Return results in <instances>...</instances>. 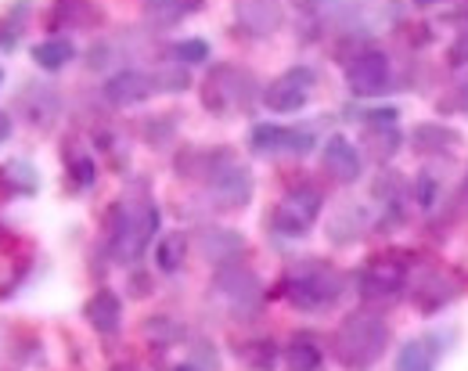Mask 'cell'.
<instances>
[{
	"label": "cell",
	"mask_w": 468,
	"mask_h": 371,
	"mask_svg": "<svg viewBox=\"0 0 468 371\" xmlns=\"http://www.w3.org/2000/svg\"><path fill=\"white\" fill-rule=\"evenodd\" d=\"M83 317H87V324H90L98 335H112V332H119V321H122V303H119L116 292L98 289V292L87 300Z\"/></svg>",
	"instance_id": "obj_16"
},
{
	"label": "cell",
	"mask_w": 468,
	"mask_h": 371,
	"mask_svg": "<svg viewBox=\"0 0 468 371\" xmlns=\"http://www.w3.org/2000/svg\"><path fill=\"white\" fill-rule=\"evenodd\" d=\"M184 256H187V235H184V231H170V235H163L159 246H155V267H159L163 274H176V270L184 267Z\"/></svg>",
	"instance_id": "obj_23"
},
{
	"label": "cell",
	"mask_w": 468,
	"mask_h": 371,
	"mask_svg": "<svg viewBox=\"0 0 468 371\" xmlns=\"http://www.w3.org/2000/svg\"><path fill=\"white\" fill-rule=\"evenodd\" d=\"M101 22V11L90 0H55L51 26L55 29H90Z\"/></svg>",
	"instance_id": "obj_17"
},
{
	"label": "cell",
	"mask_w": 468,
	"mask_h": 371,
	"mask_svg": "<svg viewBox=\"0 0 468 371\" xmlns=\"http://www.w3.org/2000/svg\"><path fill=\"white\" fill-rule=\"evenodd\" d=\"M321 206H324V198H321V191L314 185L292 187V191L274 206L271 228H274L282 238H303V235L314 228V220L321 217Z\"/></svg>",
	"instance_id": "obj_6"
},
{
	"label": "cell",
	"mask_w": 468,
	"mask_h": 371,
	"mask_svg": "<svg viewBox=\"0 0 468 371\" xmlns=\"http://www.w3.org/2000/svg\"><path fill=\"white\" fill-rule=\"evenodd\" d=\"M429 292H436V303L443 307V303L454 296V289H451V278H443V274L429 270V274H425V285H421V289H418V296H414V303H418V307H425Z\"/></svg>",
	"instance_id": "obj_27"
},
{
	"label": "cell",
	"mask_w": 468,
	"mask_h": 371,
	"mask_svg": "<svg viewBox=\"0 0 468 371\" xmlns=\"http://www.w3.org/2000/svg\"><path fill=\"white\" fill-rule=\"evenodd\" d=\"M314 130H299V126L282 123H256L249 133V148L252 155L274 159V155H310L314 152Z\"/></svg>",
	"instance_id": "obj_7"
},
{
	"label": "cell",
	"mask_w": 468,
	"mask_h": 371,
	"mask_svg": "<svg viewBox=\"0 0 468 371\" xmlns=\"http://www.w3.org/2000/svg\"><path fill=\"white\" fill-rule=\"evenodd\" d=\"M206 0H144V18L155 26H176L187 15H195Z\"/></svg>",
	"instance_id": "obj_20"
},
{
	"label": "cell",
	"mask_w": 468,
	"mask_h": 371,
	"mask_svg": "<svg viewBox=\"0 0 468 371\" xmlns=\"http://www.w3.org/2000/svg\"><path fill=\"white\" fill-rule=\"evenodd\" d=\"M155 76V90L159 94H180V90H187L191 87V76H187V65H163V69H155L152 72Z\"/></svg>",
	"instance_id": "obj_26"
},
{
	"label": "cell",
	"mask_w": 468,
	"mask_h": 371,
	"mask_svg": "<svg viewBox=\"0 0 468 371\" xmlns=\"http://www.w3.org/2000/svg\"><path fill=\"white\" fill-rule=\"evenodd\" d=\"M414 137H418V148L421 152H447V148L458 144V133L454 130H443V126H432V123L418 126Z\"/></svg>",
	"instance_id": "obj_25"
},
{
	"label": "cell",
	"mask_w": 468,
	"mask_h": 371,
	"mask_svg": "<svg viewBox=\"0 0 468 371\" xmlns=\"http://www.w3.org/2000/svg\"><path fill=\"white\" fill-rule=\"evenodd\" d=\"M346 83L356 98H375L389 90V58L382 51H360L346 65Z\"/></svg>",
	"instance_id": "obj_12"
},
{
	"label": "cell",
	"mask_w": 468,
	"mask_h": 371,
	"mask_svg": "<svg viewBox=\"0 0 468 371\" xmlns=\"http://www.w3.org/2000/svg\"><path fill=\"white\" fill-rule=\"evenodd\" d=\"M112 371H133L130 365H119V368H112Z\"/></svg>",
	"instance_id": "obj_36"
},
{
	"label": "cell",
	"mask_w": 468,
	"mask_h": 371,
	"mask_svg": "<svg viewBox=\"0 0 468 371\" xmlns=\"http://www.w3.org/2000/svg\"><path fill=\"white\" fill-rule=\"evenodd\" d=\"M11 137V116L7 112H0V144Z\"/></svg>",
	"instance_id": "obj_32"
},
{
	"label": "cell",
	"mask_w": 468,
	"mask_h": 371,
	"mask_svg": "<svg viewBox=\"0 0 468 371\" xmlns=\"http://www.w3.org/2000/svg\"><path fill=\"white\" fill-rule=\"evenodd\" d=\"M0 191H4V195H22V198L37 195V191H40V174H37V166H33L29 159H11V163H4V166H0Z\"/></svg>",
	"instance_id": "obj_18"
},
{
	"label": "cell",
	"mask_w": 468,
	"mask_h": 371,
	"mask_svg": "<svg viewBox=\"0 0 468 371\" xmlns=\"http://www.w3.org/2000/svg\"><path fill=\"white\" fill-rule=\"evenodd\" d=\"M72 58H76V48L65 37H51V40H44V44L33 48V62L40 65V69H48V72H58Z\"/></svg>",
	"instance_id": "obj_22"
},
{
	"label": "cell",
	"mask_w": 468,
	"mask_h": 371,
	"mask_svg": "<svg viewBox=\"0 0 468 371\" xmlns=\"http://www.w3.org/2000/svg\"><path fill=\"white\" fill-rule=\"evenodd\" d=\"M295 4H299V7H306V11H324L332 0H295Z\"/></svg>",
	"instance_id": "obj_31"
},
{
	"label": "cell",
	"mask_w": 468,
	"mask_h": 371,
	"mask_svg": "<svg viewBox=\"0 0 468 371\" xmlns=\"http://www.w3.org/2000/svg\"><path fill=\"white\" fill-rule=\"evenodd\" d=\"M436 361H440V346L432 343V335H425V339H410L400 346L393 371H436Z\"/></svg>",
	"instance_id": "obj_19"
},
{
	"label": "cell",
	"mask_w": 468,
	"mask_h": 371,
	"mask_svg": "<svg viewBox=\"0 0 468 371\" xmlns=\"http://www.w3.org/2000/svg\"><path fill=\"white\" fill-rule=\"evenodd\" d=\"M170 55H174L176 65H202L206 58H209V44L206 40H180V44H174L170 48Z\"/></svg>",
	"instance_id": "obj_28"
},
{
	"label": "cell",
	"mask_w": 468,
	"mask_h": 371,
	"mask_svg": "<svg viewBox=\"0 0 468 371\" xmlns=\"http://www.w3.org/2000/svg\"><path fill=\"white\" fill-rule=\"evenodd\" d=\"M282 357H285V368L289 371H321V365H324V354H321V346L310 335H295Z\"/></svg>",
	"instance_id": "obj_21"
},
{
	"label": "cell",
	"mask_w": 468,
	"mask_h": 371,
	"mask_svg": "<svg viewBox=\"0 0 468 371\" xmlns=\"http://www.w3.org/2000/svg\"><path fill=\"white\" fill-rule=\"evenodd\" d=\"M256 98V76L241 65H217L202 83V105L213 116H231L249 109Z\"/></svg>",
	"instance_id": "obj_4"
},
{
	"label": "cell",
	"mask_w": 468,
	"mask_h": 371,
	"mask_svg": "<svg viewBox=\"0 0 468 371\" xmlns=\"http://www.w3.org/2000/svg\"><path fill=\"white\" fill-rule=\"evenodd\" d=\"M72 185H76V187H90V185H94V163H90L87 155L72 163Z\"/></svg>",
	"instance_id": "obj_30"
},
{
	"label": "cell",
	"mask_w": 468,
	"mask_h": 371,
	"mask_svg": "<svg viewBox=\"0 0 468 371\" xmlns=\"http://www.w3.org/2000/svg\"><path fill=\"white\" fill-rule=\"evenodd\" d=\"M101 94H105L109 105L130 109V105L148 101V98L159 94V90H155V76H152V72H144V69H122V72H116V76L105 80Z\"/></svg>",
	"instance_id": "obj_13"
},
{
	"label": "cell",
	"mask_w": 468,
	"mask_h": 371,
	"mask_svg": "<svg viewBox=\"0 0 468 371\" xmlns=\"http://www.w3.org/2000/svg\"><path fill=\"white\" fill-rule=\"evenodd\" d=\"M0 83H4V72H0Z\"/></svg>",
	"instance_id": "obj_37"
},
{
	"label": "cell",
	"mask_w": 468,
	"mask_h": 371,
	"mask_svg": "<svg viewBox=\"0 0 468 371\" xmlns=\"http://www.w3.org/2000/svg\"><path fill=\"white\" fill-rule=\"evenodd\" d=\"M447 62L454 65V69H465L468 65V29H462V33L454 37V44H451V51H447Z\"/></svg>",
	"instance_id": "obj_29"
},
{
	"label": "cell",
	"mask_w": 468,
	"mask_h": 371,
	"mask_svg": "<svg viewBox=\"0 0 468 371\" xmlns=\"http://www.w3.org/2000/svg\"><path fill=\"white\" fill-rule=\"evenodd\" d=\"M404 285H408V267L393 256H378L356 274V289L364 300H393L404 292Z\"/></svg>",
	"instance_id": "obj_10"
},
{
	"label": "cell",
	"mask_w": 468,
	"mask_h": 371,
	"mask_svg": "<svg viewBox=\"0 0 468 371\" xmlns=\"http://www.w3.org/2000/svg\"><path fill=\"white\" fill-rule=\"evenodd\" d=\"M462 101H465V112H468V87L462 90Z\"/></svg>",
	"instance_id": "obj_35"
},
{
	"label": "cell",
	"mask_w": 468,
	"mask_h": 371,
	"mask_svg": "<svg viewBox=\"0 0 468 371\" xmlns=\"http://www.w3.org/2000/svg\"><path fill=\"white\" fill-rule=\"evenodd\" d=\"M252 187H256L252 174L241 163H234L231 152H217L213 163L206 166V195L217 209H228V213L245 209L252 198Z\"/></svg>",
	"instance_id": "obj_5"
},
{
	"label": "cell",
	"mask_w": 468,
	"mask_h": 371,
	"mask_svg": "<svg viewBox=\"0 0 468 371\" xmlns=\"http://www.w3.org/2000/svg\"><path fill=\"white\" fill-rule=\"evenodd\" d=\"M195 246L198 252L209 260V263H220V267H228L234 263L241 252H245V238L231 231V228H202L198 235H195Z\"/></svg>",
	"instance_id": "obj_15"
},
{
	"label": "cell",
	"mask_w": 468,
	"mask_h": 371,
	"mask_svg": "<svg viewBox=\"0 0 468 371\" xmlns=\"http://www.w3.org/2000/svg\"><path fill=\"white\" fill-rule=\"evenodd\" d=\"M238 357L249 371H271L278 361V346L271 339H252V343L238 346Z\"/></svg>",
	"instance_id": "obj_24"
},
{
	"label": "cell",
	"mask_w": 468,
	"mask_h": 371,
	"mask_svg": "<svg viewBox=\"0 0 468 371\" xmlns=\"http://www.w3.org/2000/svg\"><path fill=\"white\" fill-rule=\"evenodd\" d=\"M174 371H202V368H198V365H176Z\"/></svg>",
	"instance_id": "obj_33"
},
{
	"label": "cell",
	"mask_w": 468,
	"mask_h": 371,
	"mask_svg": "<svg viewBox=\"0 0 468 371\" xmlns=\"http://www.w3.org/2000/svg\"><path fill=\"white\" fill-rule=\"evenodd\" d=\"M321 163H324L328 177L339 181V185H353V181L360 177V170H364L360 152L353 148L343 133H332V137L324 141V148H321Z\"/></svg>",
	"instance_id": "obj_14"
},
{
	"label": "cell",
	"mask_w": 468,
	"mask_h": 371,
	"mask_svg": "<svg viewBox=\"0 0 468 371\" xmlns=\"http://www.w3.org/2000/svg\"><path fill=\"white\" fill-rule=\"evenodd\" d=\"M465 187H468V177H465Z\"/></svg>",
	"instance_id": "obj_38"
},
{
	"label": "cell",
	"mask_w": 468,
	"mask_h": 371,
	"mask_svg": "<svg viewBox=\"0 0 468 371\" xmlns=\"http://www.w3.org/2000/svg\"><path fill=\"white\" fill-rule=\"evenodd\" d=\"M314 83H317L314 69L292 65V69H285L278 80L267 83V90H263V105H267L271 112H299V109L310 101Z\"/></svg>",
	"instance_id": "obj_8"
},
{
	"label": "cell",
	"mask_w": 468,
	"mask_h": 371,
	"mask_svg": "<svg viewBox=\"0 0 468 371\" xmlns=\"http://www.w3.org/2000/svg\"><path fill=\"white\" fill-rule=\"evenodd\" d=\"M213 289H217V296H224V300L231 303V310L238 317H241V313H256L260 303H263V285H260V278H256L252 270L238 267V263H228V267L217 270Z\"/></svg>",
	"instance_id": "obj_9"
},
{
	"label": "cell",
	"mask_w": 468,
	"mask_h": 371,
	"mask_svg": "<svg viewBox=\"0 0 468 371\" xmlns=\"http://www.w3.org/2000/svg\"><path fill=\"white\" fill-rule=\"evenodd\" d=\"M386 346H389V324L378 313H367V310L346 313L335 328V339H332L335 361L350 371H364L378 365Z\"/></svg>",
	"instance_id": "obj_1"
},
{
	"label": "cell",
	"mask_w": 468,
	"mask_h": 371,
	"mask_svg": "<svg viewBox=\"0 0 468 371\" xmlns=\"http://www.w3.org/2000/svg\"><path fill=\"white\" fill-rule=\"evenodd\" d=\"M282 18H285L282 0H234L238 33H245L252 40H263V37L278 33L282 29Z\"/></svg>",
	"instance_id": "obj_11"
},
{
	"label": "cell",
	"mask_w": 468,
	"mask_h": 371,
	"mask_svg": "<svg viewBox=\"0 0 468 371\" xmlns=\"http://www.w3.org/2000/svg\"><path fill=\"white\" fill-rule=\"evenodd\" d=\"M282 296L292 303L295 310L306 313H321V310L335 307L343 296V274L321 260L299 263L282 278Z\"/></svg>",
	"instance_id": "obj_3"
},
{
	"label": "cell",
	"mask_w": 468,
	"mask_h": 371,
	"mask_svg": "<svg viewBox=\"0 0 468 371\" xmlns=\"http://www.w3.org/2000/svg\"><path fill=\"white\" fill-rule=\"evenodd\" d=\"M418 7H432V4H440V0H414Z\"/></svg>",
	"instance_id": "obj_34"
},
{
	"label": "cell",
	"mask_w": 468,
	"mask_h": 371,
	"mask_svg": "<svg viewBox=\"0 0 468 371\" xmlns=\"http://www.w3.org/2000/svg\"><path fill=\"white\" fill-rule=\"evenodd\" d=\"M159 231V209L148 198H133L109 217V252L116 263H137Z\"/></svg>",
	"instance_id": "obj_2"
}]
</instances>
